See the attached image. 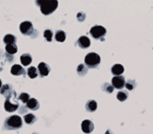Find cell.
<instances>
[{
    "label": "cell",
    "mask_w": 153,
    "mask_h": 134,
    "mask_svg": "<svg viewBox=\"0 0 153 134\" xmlns=\"http://www.w3.org/2000/svg\"><path fill=\"white\" fill-rule=\"evenodd\" d=\"M37 6L40 8L42 13L44 15H50L58 7V1L56 0H38L36 1Z\"/></svg>",
    "instance_id": "1"
},
{
    "label": "cell",
    "mask_w": 153,
    "mask_h": 134,
    "mask_svg": "<svg viewBox=\"0 0 153 134\" xmlns=\"http://www.w3.org/2000/svg\"><path fill=\"white\" fill-rule=\"evenodd\" d=\"M23 126V121L21 116L12 115L7 118L4 121V129L6 130H16Z\"/></svg>",
    "instance_id": "2"
},
{
    "label": "cell",
    "mask_w": 153,
    "mask_h": 134,
    "mask_svg": "<svg viewBox=\"0 0 153 134\" xmlns=\"http://www.w3.org/2000/svg\"><path fill=\"white\" fill-rule=\"evenodd\" d=\"M101 62V58L97 53L91 52L88 53L85 56V63L86 67L89 69H95Z\"/></svg>",
    "instance_id": "3"
},
{
    "label": "cell",
    "mask_w": 153,
    "mask_h": 134,
    "mask_svg": "<svg viewBox=\"0 0 153 134\" xmlns=\"http://www.w3.org/2000/svg\"><path fill=\"white\" fill-rule=\"evenodd\" d=\"M90 34L95 40L103 41L106 35V29L102 26L95 25L91 29Z\"/></svg>",
    "instance_id": "4"
},
{
    "label": "cell",
    "mask_w": 153,
    "mask_h": 134,
    "mask_svg": "<svg viewBox=\"0 0 153 134\" xmlns=\"http://www.w3.org/2000/svg\"><path fill=\"white\" fill-rule=\"evenodd\" d=\"M20 31L24 35L31 36L34 32L33 26L30 21H24L20 24Z\"/></svg>",
    "instance_id": "5"
},
{
    "label": "cell",
    "mask_w": 153,
    "mask_h": 134,
    "mask_svg": "<svg viewBox=\"0 0 153 134\" xmlns=\"http://www.w3.org/2000/svg\"><path fill=\"white\" fill-rule=\"evenodd\" d=\"M14 92H15V91H14ZM12 94H11L10 96H9L8 97H7L6 99V101H5V102H4V108L7 112H8V113H13V112L16 111V110L19 108V104L18 102H16V103H14V104L12 103L11 102L10 96Z\"/></svg>",
    "instance_id": "6"
},
{
    "label": "cell",
    "mask_w": 153,
    "mask_h": 134,
    "mask_svg": "<svg viewBox=\"0 0 153 134\" xmlns=\"http://www.w3.org/2000/svg\"><path fill=\"white\" fill-rule=\"evenodd\" d=\"M125 79L123 75L119 76H116L112 78V85L114 88L117 89H123L125 85Z\"/></svg>",
    "instance_id": "7"
},
{
    "label": "cell",
    "mask_w": 153,
    "mask_h": 134,
    "mask_svg": "<svg viewBox=\"0 0 153 134\" xmlns=\"http://www.w3.org/2000/svg\"><path fill=\"white\" fill-rule=\"evenodd\" d=\"M38 74L40 77L47 76L51 72V68L45 62H40L38 66Z\"/></svg>",
    "instance_id": "8"
},
{
    "label": "cell",
    "mask_w": 153,
    "mask_h": 134,
    "mask_svg": "<svg viewBox=\"0 0 153 134\" xmlns=\"http://www.w3.org/2000/svg\"><path fill=\"white\" fill-rule=\"evenodd\" d=\"M81 129H82V131L84 133H91L94 130V125H93L92 121L88 120V119H86L82 122Z\"/></svg>",
    "instance_id": "9"
},
{
    "label": "cell",
    "mask_w": 153,
    "mask_h": 134,
    "mask_svg": "<svg viewBox=\"0 0 153 134\" xmlns=\"http://www.w3.org/2000/svg\"><path fill=\"white\" fill-rule=\"evenodd\" d=\"M78 45L82 49L88 48L91 45V41L86 36H81L77 41Z\"/></svg>",
    "instance_id": "10"
},
{
    "label": "cell",
    "mask_w": 153,
    "mask_h": 134,
    "mask_svg": "<svg viewBox=\"0 0 153 134\" xmlns=\"http://www.w3.org/2000/svg\"><path fill=\"white\" fill-rule=\"evenodd\" d=\"M11 73L15 76H19V75H25L26 71L21 65L19 64H14L12 66L10 70Z\"/></svg>",
    "instance_id": "11"
},
{
    "label": "cell",
    "mask_w": 153,
    "mask_h": 134,
    "mask_svg": "<svg viewBox=\"0 0 153 134\" xmlns=\"http://www.w3.org/2000/svg\"><path fill=\"white\" fill-rule=\"evenodd\" d=\"M14 92V91L12 89V87L9 84H6L2 85L1 89H0V94H1L2 96H4L5 97H8L10 96Z\"/></svg>",
    "instance_id": "12"
},
{
    "label": "cell",
    "mask_w": 153,
    "mask_h": 134,
    "mask_svg": "<svg viewBox=\"0 0 153 134\" xmlns=\"http://www.w3.org/2000/svg\"><path fill=\"white\" fill-rule=\"evenodd\" d=\"M26 104L27 108L31 110V111H37L39 108V102L36 98H34V97L29 99V101Z\"/></svg>",
    "instance_id": "13"
},
{
    "label": "cell",
    "mask_w": 153,
    "mask_h": 134,
    "mask_svg": "<svg viewBox=\"0 0 153 134\" xmlns=\"http://www.w3.org/2000/svg\"><path fill=\"white\" fill-rule=\"evenodd\" d=\"M124 67L123 66L120 64H116L112 66V67L111 68V72H112L113 75L115 76H119L121 75L123 72H124Z\"/></svg>",
    "instance_id": "14"
},
{
    "label": "cell",
    "mask_w": 153,
    "mask_h": 134,
    "mask_svg": "<svg viewBox=\"0 0 153 134\" xmlns=\"http://www.w3.org/2000/svg\"><path fill=\"white\" fill-rule=\"evenodd\" d=\"M86 110L89 113H93L97 108V102L93 100H90L87 101L86 103Z\"/></svg>",
    "instance_id": "15"
},
{
    "label": "cell",
    "mask_w": 153,
    "mask_h": 134,
    "mask_svg": "<svg viewBox=\"0 0 153 134\" xmlns=\"http://www.w3.org/2000/svg\"><path fill=\"white\" fill-rule=\"evenodd\" d=\"M32 62V57L29 53H24L21 56V62L25 67H27Z\"/></svg>",
    "instance_id": "16"
},
{
    "label": "cell",
    "mask_w": 153,
    "mask_h": 134,
    "mask_svg": "<svg viewBox=\"0 0 153 134\" xmlns=\"http://www.w3.org/2000/svg\"><path fill=\"white\" fill-rule=\"evenodd\" d=\"M55 40L58 42H63L66 39V34L62 30H59L56 32L55 36Z\"/></svg>",
    "instance_id": "17"
},
{
    "label": "cell",
    "mask_w": 153,
    "mask_h": 134,
    "mask_svg": "<svg viewBox=\"0 0 153 134\" xmlns=\"http://www.w3.org/2000/svg\"><path fill=\"white\" fill-rule=\"evenodd\" d=\"M16 41V37L15 36L11 35V34H8L4 37V42L6 44H15Z\"/></svg>",
    "instance_id": "18"
},
{
    "label": "cell",
    "mask_w": 153,
    "mask_h": 134,
    "mask_svg": "<svg viewBox=\"0 0 153 134\" xmlns=\"http://www.w3.org/2000/svg\"><path fill=\"white\" fill-rule=\"evenodd\" d=\"M24 120L27 124L31 125V124H33L36 121L37 118L33 114L29 113L24 116Z\"/></svg>",
    "instance_id": "19"
},
{
    "label": "cell",
    "mask_w": 153,
    "mask_h": 134,
    "mask_svg": "<svg viewBox=\"0 0 153 134\" xmlns=\"http://www.w3.org/2000/svg\"><path fill=\"white\" fill-rule=\"evenodd\" d=\"M77 73L79 76L80 77H83L88 72V68L86 67V66L83 64H80L77 67Z\"/></svg>",
    "instance_id": "20"
},
{
    "label": "cell",
    "mask_w": 153,
    "mask_h": 134,
    "mask_svg": "<svg viewBox=\"0 0 153 134\" xmlns=\"http://www.w3.org/2000/svg\"><path fill=\"white\" fill-rule=\"evenodd\" d=\"M6 51L7 53L9 54H14L18 51V48L16 44H8L6 46Z\"/></svg>",
    "instance_id": "21"
},
{
    "label": "cell",
    "mask_w": 153,
    "mask_h": 134,
    "mask_svg": "<svg viewBox=\"0 0 153 134\" xmlns=\"http://www.w3.org/2000/svg\"><path fill=\"white\" fill-rule=\"evenodd\" d=\"M27 75L28 76L31 78V79H35L38 75V69L34 67H29L27 69Z\"/></svg>",
    "instance_id": "22"
},
{
    "label": "cell",
    "mask_w": 153,
    "mask_h": 134,
    "mask_svg": "<svg viewBox=\"0 0 153 134\" xmlns=\"http://www.w3.org/2000/svg\"><path fill=\"white\" fill-rule=\"evenodd\" d=\"M125 87L126 89L131 91V90L134 89L137 86V83L134 79H129L128 81L125 83Z\"/></svg>",
    "instance_id": "23"
},
{
    "label": "cell",
    "mask_w": 153,
    "mask_h": 134,
    "mask_svg": "<svg viewBox=\"0 0 153 134\" xmlns=\"http://www.w3.org/2000/svg\"><path fill=\"white\" fill-rule=\"evenodd\" d=\"M128 96H129L128 92L127 91H125V90H123V91H120L118 92L117 95V97L119 101L124 102L127 99Z\"/></svg>",
    "instance_id": "24"
},
{
    "label": "cell",
    "mask_w": 153,
    "mask_h": 134,
    "mask_svg": "<svg viewBox=\"0 0 153 134\" xmlns=\"http://www.w3.org/2000/svg\"><path fill=\"white\" fill-rule=\"evenodd\" d=\"M102 91L106 92V93L111 94L114 91V87L112 86V85L108 83H105L102 86Z\"/></svg>",
    "instance_id": "25"
},
{
    "label": "cell",
    "mask_w": 153,
    "mask_h": 134,
    "mask_svg": "<svg viewBox=\"0 0 153 134\" xmlns=\"http://www.w3.org/2000/svg\"><path fill=\"white\" fill-rule=\"evenodd\" d=\"M53 31L50 29H46V30L44 31V37H45L46 40L48 41V42H51L52 40H53Z\"/></svg>",
    "instance_id": "26"
},
{
    "label": "cell",
    "mask_w": 153,
    "mask_h": 134,
    "mask_svg": "<svg viewBox=\"0 0 153 134\" xmlns=\"http://www.w3.org/2000/svg\"><path fill=\"white\" fill-rule=\"evenodd\" d=\"M29 99H30V96H29V94H28L27 93H25V92L20 94L18 97V100H21L23 103H27V102L29 101Z\"/></svg>",
    "instance_id": "27"
},
{
    "label": "cell",
    "mask_w": 153,
    "mask_h": 134,
    "mask_svg": "<svg viewBox=\"0 0 153 134\" xmlns=\"http://www.w3.org/2000/svg\"><path fill=\"white\" fill-rule=\"evenodd\" d=\"M86 19V14L82 12H80L77 14V20L79 22H83Z\"/></svg>",
    "instance_id": "28"
},
{
    "label": "cell",
    "mask_w": 153,
    "mask_h": 134,
    "mask_svg": "<svg viewBox=\"0 0 153 134\" xmlns=\"http://www.w3.org/2000/svg\"><path fill=\"white\" fill-rule=\"evenodd\" d=\"M27 112V106H22L20 107V108L19 110V113H21V114H24V113H26Z\"/></svg>",
    "instance_id": "29"
},
{
    "label": "cell",
    "mask_w": 153,
    "mask_h": 134,
    "mask_svg": "<svg viewBox=\"0 0 153 134\" xmlns=\"http://www.w3.org/2000/svg\"><path fill=\"white\" fill-rule=\"evenodd\" d=\"M1 86H2V82H1V80L0 79V89H1Z\"/></svg>",
    "instance_id": "30"
},
{
    "label": "cell",
    "mask_w": 153,
    "mask_h": 134,
    "mask_svg": "<svg viewBox=\"0 0 153 134\" xmlns=\"http://www.w3.org/2000/svg\"><path fill=\"white\" fill-rule=\"evenodd\" d=\"M110 131H110L109 130H108L107 131V132L108 133V132H110ZM108 133H105V134H108ZM109 134H111V133H109Z\"/></svg>",
    "instance_id": "31"
},
{
    "label": "cell",
    "mask_w": 153,
    "mask_h": 134,
    "mask_svg": "<svg viewBox=\"0 0 153 134\" xmlns=\"http://www.w3.org/2000/svg\"><path fill=\"white\" fill-rule=\"evenodd\" d=\"M33 134H36V133H33Z\"/></svg>",
    "instance_id": "32"
}]
</instances>
